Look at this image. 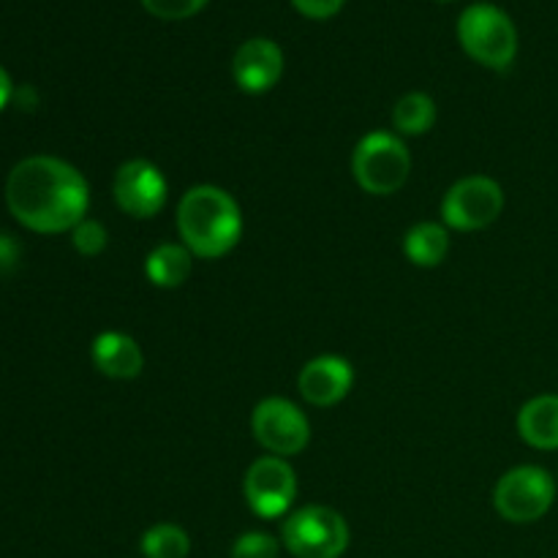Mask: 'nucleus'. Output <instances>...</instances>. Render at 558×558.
Returning a JSON list of instances; mask_svg holds the SVG:
<instances>
[{"instance_id": "obj_5", "label": "nucleus", "mask_w": 558, "mask_h": 558, "mask_svg": "<svg viewBox=\"0 0 558 558\" xmlns=\"http://www.w3.org/2000/svg\"><path fill=\"white\" fill-rule=\"evenodd\" d=\"M281 543L294 558H341L349 548V526L332 507L311 505L283 521Z\"/></svg>"}, {"instance_id": "obj_20", "label": "nucleus", "mask_w": 558, "mask_h": 558, "mask_svg": "<svg viewBox=\"0 0 558 558\" xmlns=\"http://www.w3.org/2000/svg\"><path fill=\"white\" fill-rule=\"evenodd\" d=\"M232 558H278V539L265 532H248L232 545Z\"/></svg>"}, {"instance_id": "obj_6", "label": "nucleus", "mask_w": 558, "mask_h": 558, "mask_svg": "<svg viewBox=\"0 0 558 558\" xmlns=\"http://www.w3.org/2000/svg\"><path fill=\"white\" fill-rule=\"evenodd\" d=\"M556 483L545 469H510L494 488V507L510 523H534L554 507Z\"/></svg>"}, {"instance_id": "obj_13", "label": "nucleus", "mask_w": 558, "mask_h": 558, "mask_svg": "<svg viewBox=\"0 0 558 558\" xmlns=\"http://www.w3.org/2000/svg\"><path fill=\"white\" fill-rule=\"evenodd\" d=\"M90 357L93 365L109 379H134V376L142 374V365H145V354H142L140 343L125 336V332L114 330L101 332L93 341Z\"/></svg>"}, {"instance_id": "obj_14", "label": "nucleus", "mask_w": 558, "mask_h": 558, "mask_svg": "<svg viewBox=\"0 0 558 558\" xmlns=\"http://www.w3.org/2000/svg\"><path fill=\"white\" fill-rule=\"evenodd\" d=\"M518 434L534 450H558V396H537L518 414Z\"/></svg>"}, {"instance_id": "obj_21", "label": "nucleus", "mask_w": 558, "mask_h": 558, "mask_svg": "<svg viewBox=\"0 0 558 558\" xmlns=\"http://www.w3.org/2000/svg\"><path fill=\"white\" fill-rule=\"evenodd\" d=\"M142 5L158 20H185L199 14L207 0H142Z\"/></svg>"}, {"instance_id": "obj_3", "label": "nucleus", "mask_w": 558, "mask_h": 558, "mask_svg": "<svg viewBox=\"0 0 558 558\" xmlns=\"http://www.w3.org/2000/svg\"><path fill=\"white\" fill-rule=\"evenodd\" d=\"M458 38L466 54L488 69L505 71L515 60L518 33L510 16L490 3L469 5L458 20Z\"/></svg>"}, {"instance_id": "obj_11", "label": "nucleus", "mask_w": 558, "mask_h": 558, "mask_svg": "<svg viewBox=\"0 0 558 558\" xmlns=\"http://www.w3.org/2000/svg\"><path fill=\"white\" fill-rule=\"evenodd\" d=\"M354 385L352 365L336 354L311 360L298 376V390L311 407H336L349 396Z\"/></svg>"}, {"instance_id": "obj_18", "label": "nucleus", "mask_w": 558, "mask_h": 558, "mask_svg": "<svg viewBox=\"0 0 558 558\" xmlns=\"http://www.w3.org/2000/svg\"><path fill=\"white\" fill-rule=\"evenodd\" d=\"M140 548L145 558H189L191 539L174 523H158L142 534Z\"/></svg>"}, {"instance_id": "obj_1", "label": "nucleus", "mask_w": 558, "mask_h": 558, "mask_svg": "<svg viewBox=\"0 0 558 558\" xmlns=\"http://www.w3.org/2000/svg\"><path fill=\"white\" fill-rule=\"evenodd\" d=\"M5 205L25 229L60 234L85 221L90 189L76 167L54 156H31L11 169Z\"/></svg>"}, {"instance_id": "obj_15", "label": "nucleus", "mask_w": 558, "mask_h": 558, "mask_svg": "<svg viewBox=\"0 0 558 558\" xmlns=\"http://www.w3.org/2000/svg\"><path fill=\"white\" fill-rule=\"evenodd\" d=\"M194 270V254L180 243H163L145 259V276L158 289H178Z\"/></svg>"}, {"instance_id": "obj_19", "label": "nucleus", "mask_w": 558, "mask_h": 558, "mask_svg": "<svg viewBox=\"0 0 558 558\" xmlns=\"http://www.w3.org/2000/svg\"><path fill=\"white\" fill-rule=\"evenodd\" d=\"M71 243H74V248L80 251L82 256H98L104 248H107L109 234L101 223L85 218V221H80L74 229H71Z\"/></svg>"}, {"instance_id": "obj_23", "label": "nucleus", "mask_w": 558, "mask_h": 558, "mask_svg": "<svg viewBox=\"0 0 558 558\" xmlns=\"http://www.w3.org/2000/svg\"><path fill=\"white\" fill-rule=\"evenodd\" d=\"M20 259V245L11 234H0V272H9Z\"/></svg>"}, {"instance_id": "obj_9", "label": "nucleus", "mask_w": 558, "mask_h": 558, "mask_svg": "<svg viewBox=\"0 0 558 558\" xmlns=\"http://www.w3.org/2000/svg\"><path fill=\"white\" fill-rule=\"evenodd\" d=\"M298 496V477L283 458L265 456L245 472V501L251 512L265 521L287 515Z\"/></svg>"}, {"instance_id": "obj_4", "label": "nucleus", "mask_w": 558, "mask_h": 558, "mask_svg": "<svg viewBox=\"0 0 558 558\" xmlns=\"http://www.w3.org/2000/svg\"><path fill=\"white\" fill-rule=\"evenodd\" d=\"M352 172L363 191L374 196H390L401 191L409 180L412 156L396 134L374 131V134L363 136L354 147Z\"/></svg>"}, {"instance_id": "obj_10", "label": "nucleus", "mask_w": 558, "mask_h": 558, "mask_svg": "<svg viewBox=\"0 0 558 558\" xmlns=\"http://www.w3.org/2000/svg\"><path fill=\"white\" fill-rule=\"evenodd\" d=\"M112 191L120 210L134 218H153L167 205V178L145 158L125 161L114 172Z\"/></svg>"}, {"instance_id": "obj_24", "label": "nucleus", "mask_w": 558, "mask_h": 558, "mask_svg": "<svg viewBox=\"0 0 558 558\" xmlns=\"http://www.w3.org/2000/svg\"><path fill=\"white\" fill-rule=\"evenodd\" d=\"M11 96H14V85H11V76L9 71L0 65V109L5 107V104L11 101Z\"/></svg>"}, {"instance_id": "obj_16", "label": "nucleus", "mask_w": 558, "mask_h": 558, "mask_svg": "<svg viewBox=\"0 0 558 558\" xmlns=\"http://www.w3.org/2000/svg\"><path fill=\"white\" fill-rule=\"evenodd\" d=\"M450 251V232L441 223L423 221L412 227L403 238V254L417 267H436L447 259Z\"/></svg>"}, {"instance_id": "obj_12", "label": "nucleus", "mask_w": 558, "mask_h": 558, "mask_svg": "<svg viewBox=\"0 0 558 558\" xmlns=\"http://www.w3.org/2000/svg\"><path fill=\"white\" fill-rule=\"evenodd\" d=\"M232 74L240 90L254 93V96L267 93L283 74L281 47L270 38H251L234 54Z\"/></svg>"}, {"instance_id": "obj_25", "label": "nucleus", "mask_w": 558, "mask_h": 558, "mask_svg": "<svg viewBox=\"0 0 558 558\" xmlns=\"http://www.w3.org/2000/svg\"><path fill=\"white\" fill-rule=\"evenodd\" d=\"M439 3H447V0H439Z\"/></svg>"}, {"instance_id": "obj_17", "label": "nucleus", "mask_w": 558, "mask_h": 558, "mask_svg": "<svg viewBox=\"0 0 558 558\" xmlns=\"http://www.w3.org/2000/svg\"><path fill=\"white\" fill-rule=\"evenodd\" d=\"M436 104L425 93H407L392 109V125L403 136H423L434 129Z\"/></svg>"}, {"instance_id": "obj_7", "label": "nucleus", "mask_w": 558, "mask_h": 558, "mask_svg": "<svg viewBox=\"0 0 558 558\" xmlns=\"http://www.w3.org/2000/svg\"><path fill=\"white\" fill-rule=\"evenodd\" d=\"M501 210H505V191L494 178H485V174L458 180L441 202V218L447 227L458 232L490 227L501 216Z\"/></svg>"}, {"instance_id": "obj_22", "label": "nucleus", "mask_w": 558, "mask_h": 558, "mask_svg": "<svg viewBox=\"0 0 558 558\" xmlns=\"http://www.w3.org/2000/svg\"><path fill=\"white\" fill-rule=\"evenodd\" d=\"M292 3L300 14L311 16V20H327L341 11L343 0H292Z\"/></svg>"}, {"instance_id": "obj_2", "label": "nucleus", "mask_w": 558, "mask_h": 558, "mask_svg": "<svg viewBox=\"0 0 558 558\" xmlns=\"http://www.w3.org/2000/svg\"><path fill=\"white\" fill-rule=\"evenodd\" d=\"M178 229L183 245L199 259H221L243 234L240 205L218 185H196L178 205Z\"/></svg>"}, {"instance_id": "obj_8", "label": "nucleus", "mask_w": 558, "mask_h": 558, "mask_svg": "<svg viewBox=\"0 0 558 558\" xmlns=\"http://www.w3.org/2000/svg\"><path fill=\"white\" fill-rule=\"evenodd\" d=\"M251 430H254V439L278 458L298 456L311 439L308 417L287 398H265L256 403L251 414Z\"/></svg>"}]
</instances>
